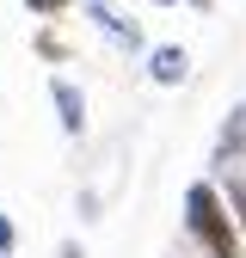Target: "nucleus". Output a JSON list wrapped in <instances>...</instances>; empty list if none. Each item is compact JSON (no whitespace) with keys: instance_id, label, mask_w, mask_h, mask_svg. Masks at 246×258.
Segmentation results:
<instances>
[{"instance_id":"7ed1b4c3","label":"nucleus","mask_w":246,"mask_h":258,"mask_svg":"<svg viewBox=\"0 0 246 258\" xmlns=\"http://www.w3.org/2000/svg\"><path fill=\"white\" fill-rule=\"evenodd\" d=\"M148 74H154V86H178L184 74H191V55H184L178 43H160L148 55Z\"/></svg>"},{"instance_id":"9d476101","label":"nucleus","mask_w":246,"mask_h":258,"mask_svg":"<svg viewBox=\"0 0 246 258\" xmlns=\"http://www.w3.org/2000/svg\"><path fill=\"white\" fill-rule=\"evenodd\" d=\"M191 7H209V0H191Z\"/></svg>"},{"instance_id":"f257e3e1","label":"nucleus","mask_w":246,"mask_h":258,"mask_svg":"<svg viewBox=\"0 0 246 258\" xmlns=\"http://www.w3.org/2000/svg\"><path fill=\"white\" fill-rule=\"evenodd\" d=\"M184 234L203 246V258H240V234H234L228 203H222V190L209 178H197L184 190Z\"/></svg>"},{"instance_id":"1a4fd4ad","label":"nucleus","mask_w":246,"mask_h":258,"mask_svg":"<svg viewBox=\"0 0 246 258\" xmlns=\"http://www.w3.org/2000/svg\"><path fill=\"white\" fill-rule=\"evenodd\" d=\"M148 7H178V0H148Z\"/></svg>"},{"instance_id":"39448f33","label":"nucleus","mask_w":246,"mask_h":258,"mask_svg":"<svg viewBox=\"0 0 246 258\" xmlns=\"http://www.w3.org/2000/svg\"><path fill=\"white\" fill-rule=\"evenodd\" d=\"M222 190V203H228V221H234V234L246 240V178L240 172H228V184H215Z\"/></svg>"},{"instance_id":"f03ea898","label":"nucleus","mask_w":246,"mask_h":258,"mask_svg":"<svg viewBox=\"0 0 246 258\" xmlns=\"http://www.w3.org/2000/svg\"><path fill=\"white\" fill-rule=\"evenodd\" d=\"M49 105H55L61 136H80V129H86V99H80L74 80H49Z\"/></svg>"},{"instance_id":"20e7f679","label":"nucleus","mask_w":246,"mask_h":258,"mask_svg":"<svg viewBox=\"0 0 246 258\" xmlns=\"http://www.w3.org/2000/svg\"><path fill=\"white\" fill-rule=\"evenodd\" d=\"M80 7L99 19V31H105V37H117V43H142V31H136L130 19H117V13H111V0H80Z\"/></svg>"},{"instance_id":"6e6552de","label":"nucleus","mask_w":246,"mask_h":258,"mask_svg":"<svg viewBox=\"0 0 246 258\" xmlns=\"http://www.w3.org/2000/svg\"><path fill=\"white\" fill-rule=\"evenodd\" d=\"M55 258H86V252H80V246H74V240H68V246H61V252H55Z\"/></svg>"},{"instance_id":"423d86ee","label":"nucleus","mask_w":246,"mask_h":258,"mask_svg":"<svg viewBox=\"0 0 246 258\" xmlns=\"http://www.w3.org/2000/svg\"><path fill=\"white\" fill-rule=\"evenodd\" d=\"M25 7H31V13H37V19H61V13H68V7H74V0H25Z\"/></svg>"},{"instance_id":"0eeeda50","label":"nucleus","mask_w":246,"mask_h":258,"mask_svg":"<svg viewBox=\"0 0 246 258\" xmlns=\"http://www.w3.org/2000/svg\"><path fill=\"white\" fill-rule=\"evenodd\" d=\"M13 246H19V228H13V215H0V258H7Z\"/></svg>"}]
</instances>
